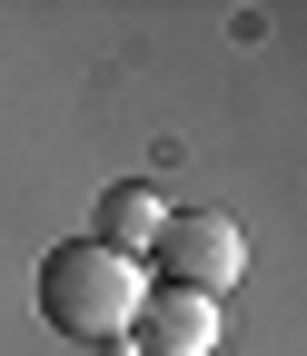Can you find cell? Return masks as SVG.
I'll return each mask as SVG.
<instances>
[{
  "mask_svg": "<svg viewBox=\"0 0 307 356\" xmlns=\"http://www.w3.org/2000/svg\"><path fill=\"white\" fill-rule=\"evenodd\" d=\"M149 257H159V287L228 297V287L248 277V228H238L228 208H168L159 238H149Z\"/></svg>",
  "mask_w": 307,
  "mask_h": 356,
  "instance_id": "7a4b0ae2",
  "label": "cell"
},
{
  "mask_svg": "<svg viewBox=\"0 0 307 356\" xmlns=\"http://www.w3.org/2000/svg\"><path fill=\"white\" fill-rule=\"evenodd\" d=\"M139 346L129 356H208L218 346V297H189V287H149L139 297Z\"/></svg>",
  "mask_w": 307,
  "mask_h": 356,
  "instance_id": "3957f363",
  "label": "cell"
},
{
  "mask_svg": "<svg viewBox=\"0 0 307 356\" xmlns=\"http://www.w3.org/2000/svg\"><path fill=\"white\" fill-rule=\"evenodd\" d=\"M159 218H168V208H159L149 188H109V198H100V248H109V257H149Z\"/></svg>",
  "mask_w": 307,
  "mask_h": 356,
  "instance_id": "277c9868",
  "label": "cell"
},
{
  "mask_svg": "<svg viewBox=\"0 0 307 356\" xmlns=\"http://www.w3.org/2000/svg\"><path fill=\"white\" fill-rule=\"evenodd\" d=\"M139 297H149V267L109 257L100 238H60L40 257V327L70 346H119L139 327Z\"/></svg>",
  "mask_w": 307,
  "mask_h": 356,
  "instance_id": "6da1fadb",
  "label": "cell"
}]
</instances>
